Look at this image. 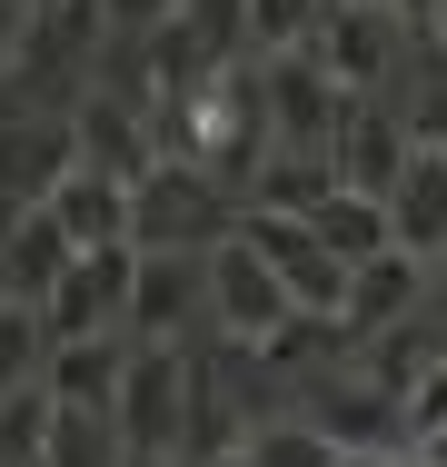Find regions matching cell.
Instances as JSON below:
<instances>
[{"mask_svg":"<svg viewBox=\"0 0 447 467\" xmlns=\"http://www.w3.org/2000/svg\"><path fill=\"white\" fill-rule=\"evenodd\" d=\"M229 229H239V199L189 160H150L130 180V249H219Z\"/></svg>","mask_w":447,"mask_h":467,"instance_id":"6da1fadb","label":"cell"},{"mask_svg":"<svg viewBox=\"0 0 447 467\" xmlns=\"http://www.w3.org/2000/svg\"><path fill=\"white\" fill-rule=\"evenodd\" d=\"M109 428H120L130 458H179V438H189V338H130Z\"/></svg>","mask_w":447,"mask_h":467,"instance_id":"7a4b0ae2","label":"cell"},{"mask_svg":"<svg viewBox=\"0 0 447 467\" xmlns=\"http://www.w3.org/2000/svg\"><path fill=\"white\" fill-rule=\"evenodd\" d=\"M288 398H298V418L338 458H408V408H398V388H378L368 368H328L308 388H288Z\"/></svg>","mask_w":447,"mask_h":467,"instance_id":"3957f363","label":"cell"},{"mask_svg":"<svg viewBox=\"0 0 447 467\" xmlns=\"http://www.w3.org/2000/svg\"><path fill=\"white\" fill-rule=\"evenodd\" d=\"M298 50H318V70H328L338 90H398V70H408V60H398V50H408V20H398L388 0H328Z\"/></svg>","mask_w":447,"mask_h":467,"instance_id":"277c9868","label":"cell"},{"mask_svg":"<svg viewBox=\"0 0 447 467\" xmlns=\"http://www.w3.org/2000/svg\"><path fill=\"white\" fill-rule=\"evenodd\" d=\"M259 119H268V150H328L348 90L318 70V50H259Z\"/></svg>","mask_w":447,"mask_h":467,"instance_id":"5b68a950","label":"cell"},{"mask_svg":"<svg viewBox=\"0 0 447 467\" xmlns=\"http://www.w3.org/2000/svg\"><path fill=\"white\" fill-rule=\"evenodd\" d=\"M288 318H298V298H288V288H278V269H268L259 249L229 229V239L209 249V328H219L229 348H268Z\"/></svg>","mask_w":447,"mask_h":467,"instance_id":"8992f818","label":"cell"},{"mask_svg":"<svg viewBox=\"0 0 447 467\" xmlns=\"http://www.w3.org/2000/svg\"><path fill=\"white\" fill-rule=\"evenodd\" d=\"M239 239H249L268 269H278V288H288L298 308L338 318V298H348V259H338L308 219H288V209H239Z\"/></svg>","mask_w":447,"mask_h":467,"instance_id":"52a82bcc","label":"cell"},{"mask_svg":"<svg viewBox=\"0 0 447 467\" xmlns=\"http://www.w3.org/2000/svg\"><path fill=\"white\" fill-rule=\"evenodd\" d=\"M130 279H140V249H130V239H120V249H70L60 288L40 298L50 338H99V328L130 338Z\"/></svg>","mask_w":447,"mask_h":467,"instance_id":"ba28073f","label":"cell"},{"mask_svg":"<svg viewBox=\"0 0 447 467\" xmlns=\"http://www.w3.org/2000/svg\"><path fill=\"white\" fill-rule=\"evenodd\" d=\"M209 328V249H140L130 338H199Z\"/></svg>","mask_w":447,"mask_h":467,"instance_id":"9c48e42d","label":"cell"},{"mask_svg":"<svg viewBox=\"0 0 447 467\" xmlns=\"http://www.w3.org/2000/svg\"><path fill=\"white\" fill-rule=\"evenodd\" d=\"M328 170H338V189H368V199L398 189V170H408V119H398L388 90H348L338 130H328Z\"/></svg>","mask_w":447,"mask_h":467,"instance_id":"30bf717a","label":"cell"},{"mask_svg":"<svg viewBox=\"0 0 447 467\" xmlns=\"http://www.w3.org/2000/svg\"><path fill=\"white\" fill-rule=\"evenodd\" d=\"M338 318H348L358 338H368V328H398V318H428V259H408V249L358 259V269H348V298H338Z\"/></svg>","mask_w":447,"mask_h":467,"instance_id":"8fae6325","label":"cell"},{"mask_svg":"<svg viewBox=\"0 0 447 467\" xmlns=\"http://www.w3.org/2000/svg\"><path fill=\"white\" fill-rule=\"evenodd\" d=\"M388 239L408 259H438L447 249V150H408V170L388 189Z\"/></svg>","mask_w":447,"mask_h":467,"instance_id":"7c38bea8","label":"cell"},{"mask_svg":"<svg viewBox=\"0 0 447 467\" xmlns=\"http://www.w3.org/2000/svg\"><path fill=\"white\" fill-rule=\"evenodd\" d=\"M40 209L60 219L70 249H120V239H130V180H109V170H70Z\"/></svg>","mask_w":447,"mask_h":467,"instance_id":"4fadbf2b","label":"cell"},{"mask_svg":"<svg viewBox=\"0 0 447 467\" xmlns=\"http://www.w3.org/2000/svg\"><path fill=\"white\" fill-rule=\"evenodd\" d=\"M120 368H130V338H120V328H99V338H50L40 388H50V408H109V398H120Z\"/></svg>","mask_w":447,"mask_h":467,"instance_id":"5bb4252c","label":"cell"},{"mask_svg":"<svg viewBox=\"0 0 447 467\" xmlns=\"http://www.w3.org/2000/svg\"><path fill=\"white\" fill-rule=\"evenodd\" d=\"M328 189H338L328 150H268L259 170H249V189H239V209H288V219H308Z\"/></svg>","mask_w":447,"mask_h":467,"instance_id":"9a60e30c","label":"cell"},{"mask_svg":"<svg viewBox=\"0 0 447 467\" xmlns=\"http://www.w3.org/2000/svg\"><path fill=\"white\" fill-rule=\"evenodd\" d=\"M308 229H318L348 269H358V259H378V249H398V239H388V199H368V189H328V199L308 209Z\"/></svg>","mask_w":447,"mask_h":467,"instance_id":"2e32d148","label":"cell"},{"mask_svg":"<svg viewBox=\"0 0 447 467\" xmlns=\"http://www.w3.org/2000/svg\"><path fill=\"white\" fill-rule=\"evenodd\" d=\"M120 428H109V408H50V448L40 467H120Z\"/></svg>","mask_w":447,"mask_h":467,"instance_id":"e0dca14e","label":"cell"},{"mask_svg":"<svg viewBox=\"0 0 447 467\" xmlns=\"http://www.w3.org/2000/svg\"><path fill=\"white\" fill-rule=\"evenodd\" d=\"M40 368H50V318L30 298H0V398L10 388H40Z\"/></svg>","mask_w":447,"mask_h":467,"instance_id":"ac0fdd59","label":"cell"},{"mask_svg":"<svg viewBox=\"0 0 447 467\" xmlns=\"http://www.w3.org/2000/svg\"><path fill=\"white\" fill-rule=\"evenodd\" d=\"M239 448H249L259 467H348L338 448H328V438H318V428H308V418H298V408H288V418H259Z\"/></svg>","mask_w":447,"mask_h":467,"instance_id":"d6986e66","label":"cell"},{"mask_svg":"<svg viewBox=\"0 0 447 467\" xmlns=\"http://www.w3.org/2000/svg\"><path fill=\"white\" fill-rule=\"evenodd\" d=\"M50 448V388H10L0 398V467H40Z\"/></svg>","mask_w":447,"mask_h":467,"instance_id":"ffe728a7","label":"cell"},{"mask_svg":"<svg viewBox=\"0 0 447 467\" xmlns=\"http://www.w3.org/2000/svg\"><path fill=\"white\" fill-rule=\"evenodd\" d=\"M170 20L209 50V60H239V50H249V0H179Z\"/></svg>","mask_w":447,"mask_h":467,"instance_id":"44dd1931","label":"cell"},{"mask_svg":"<svg viewBox=\"0 0 447 467\" xmlns=\"http://www.w3.org/2000/svg\"><path fill=\"white\" fill-rule=\"evenodd\" d=\"M328 0H249V50H298Z\"/></svg>","mask_w":447,"mask_h":467,"instance_id":"7402d4cb","label":"cell"},{"mask_svg":"<svg viewBox=\"0 0 447 467\" xmlns=\"http://www.w3.org/2000/svg\"><path fill=\"white\" fill-rule=\"evenodd\" d=\"M179 0H99V20H109V40H150L160 20H170Z\"/></svg>","mask_w":447,"mask_h":467,"instance_id":"603a6c76","label":"cell"},{"mask_svg":"<svg viewBox=\"0 0 447 467\" xmlns=\"http://www.w3.org/2000/svg\"><path fill=\"white\" fill-rule=\"evenodd\" d=\"M30 10H40V0H0V70H20V40H30Z\"/></svg>","mask_w":447,"mask_h":467,"instance_id":"cb8c5ba5","label":"cell"},{"mask_svg":"<svg viewBox=\"0 0 447 467\" xmlns=\"http://www.w3.org/2000/svg\"><path fill=\"white\" fill-rule=\"evenodd\" d=\"M428 308H447V249L428 259Z\"/></svg>","mask_w":447,"mask_h":467,"instance_id":"d4e9b609","label":"cell"},{"mask_svg":"<svg viewBox=\"0 0 447 467\" xmlns=\"http://www.w3.org/2000/svg\"><path fill=\"white\" fill-rule=\"evenodd\" d=\"M189 467H259L249 448H219V458H189Z\"/></svg>","mask_w":447,"mask_h":467,"instance_id":"484cf974","label":"cell"},{"mask_svg":"<svg viewBox=\"0 0 447 467\" xmlns=\"http://www.w3.org/2000/svg\"><path fill=\"white\" fill-rule=\"evenodd\" d=\"M388 10H398V20H428V10H438V0H388Z\"/></svg>","mask_w":447,"mask_h":467,"instance_id":"4316f807","label":"cell"},{"mask_svg":"<svg viewBox=\"0 0 447 467\" xmlns=\"http://www.w3.org/2000/svg\"><path fill=\"white\" fill-rule=\"evenodd\" d=\"M428 40H438V50H447V0H438V10H428Z\"/></svg>","mask_w":447,"mask_h":467,"instance_id":"83f0119b","label":"cell"},{"mask_svg":"<svg viewBox=\"0 0 447 467\" xmlns=\"http://www.w3.org/2000/svg\"><path fill=\"white\" fill-rule=\"evenodd\" d=\"M418 458H428V467H447V428H438V438H428V448H418Z\"/></svg>","mask_w":447,"mask_h":467,"instance_id":"f1b7e54d","label":"cell"},{"mask_svg":"<svg viewBox=\"0 0 447 467\" xmlns=\"http://www.w3.org/2000/svg\"><path fill=\"white\" fill-rule=\"evenodd\" d=\"M120 467H189V458H120Z\"/></svg>","mask_w":447,"mask_h":467,"instance_id":"f546056e","label":"cell"}]
</instances>
